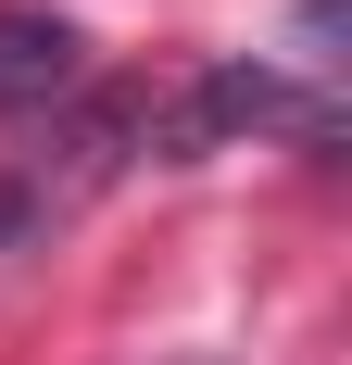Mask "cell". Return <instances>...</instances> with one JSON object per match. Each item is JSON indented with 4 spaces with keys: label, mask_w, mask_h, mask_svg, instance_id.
Masks as SVG:
<instances>
[{
    "label": "cell",
    "mask_w": 352,
    "mask_h": 365,
    "mask_svg": "<svg viewBox=\"0 0 352 365\" xmlns=\"http://www.w3.org/2000/svg\"><path fill=\"white\" fill-rule=\"evenodd\" d=\"M51 151H63V189H101L126 151H151V88H76Z\"/></svg>",
    "instance_id": "7a4b0ae2"
},
{
    "label": "cell",
    "mask_w": 352,
    "mask_h": 365,
    "mask_svg": "<svg viewBox=\"0 0 352 365\" xmlns=\"http://www.w3.org/2000/svg\"><path fill=\"white\" fill-rule=\"evenodd\" d=\"M76 88H88V38L63 13H38V0H0V126L63 113Z\"/></svg>",
    "instance_id": "6da1fadb"
}]
</instances>
